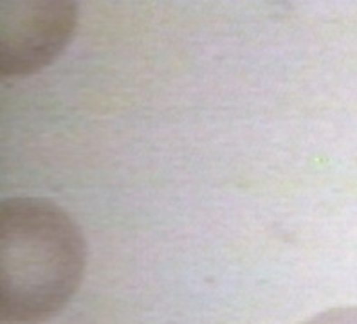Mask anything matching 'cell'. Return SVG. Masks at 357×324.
<instances>
[{"label": "cell", "mask_w": 357, "mask_h": 324, "mask_svg": "<svg viewBox=\"0 0 357 324\" xmlns=\"http://www.w3.org/2000/svg\"><path fill=\"white\" fill-rule=\"evenodd\" d=\"M303 324H357V307H334L323 310Z\"/></svg>", "instance_id": "cell-3"}, {"label": "cell", "mask_w": 357, "mask_h": 324, "mask_svg": "<svg viewBox=\"0 0 357 324\" xmlns=\"http://www.w3.org/2000/svg\"><path fill=\"white\" fill-rule=\"evenodd\" d=\"M0 72L27 78L60 56L75 36L78 4L73 0L0 2Z\"/></svg>", "instance_id": "cell-2"}, {"label": "cell", "mask_w": 357, "mask_h": 324, "mask_svg": "<svg viewBox=\"0 0 357 324\" xmlns=\"http://www.w3.org/2000/svg\"><path fill=\"white\" fill-rule=\"evenodd\" d=\"M87 263L82 229L58 203L9 196L0 203V319L42 324L79 288Z\"/></svg>", "instance_id": "cell-1"}]
</instances>
